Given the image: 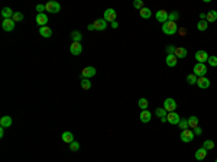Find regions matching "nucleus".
<instances>
[{"label": "nucleus", "mask_w": 217, "mask_h": 162, "mask_svg": "<svg viewBox=\"0 0 217 162\" xmlns=\"http://www.w3.org/2000/svg\"><path fill=\"white\" fill-rule=\"evenodd\" d=\"M177 30H178V26H177L175 22H165L162 25V32L165 33V35H174V33H177Z\"/></svg>", "instance_id": "f257e3e1"}, {"label": "nucleus", "mask_w": 217, "mask_h": 162, "mask_svg": "<svg viewBox=\"0 0 217 162\" xmlns=\"http://www.w3.org/2000/svg\"><path fill=\"white\" fill-rule=\"evenodd\" d=\"M45 7H46V12L49 13H58L61 10V4L58 2H54V0H49L45 3Z\"/></svg>", "instance_id": "f03ea898"}, {"label": "nucleus", "mask_w": 217, "mask_h": 162, "mask_svg": "<svg viewBox=\"0 0 217 162\" xmlns=\"http://www.w3.org/2000/svg\"><path fill=\"white\" fill-rule=\"evenodd\" d=\"M205 72H207V67H205V64L197 62L196 65H194V72H192V74L197 75L198 78H200V77H205Z\"/></svg>", "instance_id": "7ed1b4c3"}, {"label": "nucleus", "mask_w": 217, "mask_h": 162, "mask_svg": "<svg viewBox=\"0 0 217 162\" xmlns=\"http://www.w3.org/2000/svg\"><path fill=\"white\" fill-rule=\"evenodd\" d=\"M181 141L184 143H190V142L194 139V132L191 129H185V130H181Z\"/></svg>", "instance_id": "20e7f679"}, {"label": "nucleus", "mask_w": 217, "mask_h": 162, "mask_svg": "<svg viewBox=\"0 0 217 162\" xmlns=\"http://www.w3.org/2000/svg\"><path fill=\"white\" fill-rule=\"evenodd\" d=\"M103 19L108 23H113L116 22V10L114 9H106L104 10V15H103Z\"/></svg>", "instance_id": "39448f33"}, {"label": "nucleus", "mask_w": 217, "mask_h": 162, "mask_svg": "<svg viewBox=\"0 0 217 162\" xmlns=\"http://www.w3.org/2000/svg\"><path fill=\"white\" fill-rule=\"evenodd\" d=\"M96 72H97V70L94 68V67H85V68H83L81 70V77L83 78H91V77H94L96 75Z\"/></svg>", "instance_id": "423d86ee"}, {"label": "nucleus", "mask_w": 217, "mask_h": 162, "mask_svg": "<svg viewBox=\"0 0 217 162\" xmlns=\"http://www.w3.org/2000/svg\"><path fill=\"white\" fill-rule=\"evenodd\" d=\"M164 109H165L168 113L175 112V109H177V101H175L174 99H167L165 101H164Z\"/></svg>", "instance_id": "0eeeda50"}, {"label": "nucleus", "mask_w": 217, "mask_h": 162, "mask_svg": "<svg viewBox=\"0 0 217 162\" xmlns=\"http://www.w3.org/2000/svg\"><path fill=\"white\" fill-rule=\"evenodd\" d=\"M180 120H181V117L177 112H171V113H168L167 114V122L168 123H171V125H178Z\"/></svg>", "instance_id": "6e6552de"}, {"label": "nucleus", "mask_w": 217, "mask_h": 162, "mask_svg": "<svg viewBox=\"0 0 217 162\" xmlns=\"http://www.w3.org/2000/svg\"><path fill=\"white\" fill-rule=\"evenodd\" d=\"M15 25H16V22L13 21V19H3L2 28H3V30H6V32H12V30L15 29Z\"/></svg>", "instance_id": "1a4fd4ad"}, {"label": "nucleus", "mask_w": 217, "mask_h": 162, "mask_svg": "<svg viewBox=\"0 0 217 162\" xmlns=\"http://www.w3.org/2000/svg\"><path fill=\"white\" fill-rule=\"evenodd\" d=\"M210 58V55L205 52V51H197L196 52V59H197V62H200V64H205V61H209Z\"/></svg>", "instance_id": "9d476101"}, {"label": "nucleus", "mask_w": 217, "mask_h": 162, "mask_svg": "<svg viewBox=\"0 0 217 162\" xmlns=\"http://www.w3.org/2000/svg\"><path fill=\"white\" fill-rule=\"evenodd\" d=\"M168 15L169 13L167 12V10H158L156 12V15H155V17H156V21L159 22V23H165V22H168Z\"/></svg>", "instance_id": "9b49d317"}, {"label": "nucleus", "mask_w": 217, "mask_h": 162, "mask_svg": "<svg viewBox=\"0 0 217 162\" xmlns=\"http://www.w3.org/2000/svg\"><path fill=\"white\" fill-rule=\"evenodd\" d=\"M70 52H71L72 55H80L81 52H83V46H81V44H80V42H72L71 46H70Z\"/></svg>", "instance_id": "f8f14e48"}, {"label": "nucleus", "mask_w": 217, "mask_h": 162, "mask_svg": "<svg viewBox=\"0 0 217 162\" xmlns=\"http://www.w3.org/2000/svg\"><path fill=\"white\" fill-rule=\"evenodd\" d=\"M94 23V28H96V30H104L106 28H107V22L104 21V19H97V21L93 22Z\"/></svg>", "instance_id": "ddd939ff"}, {"label": "nucleus", "mask_w": 217, "mask_h": 162, "mask_svg": "<svg viewBox=\"0 0 217 162\" xmlns=\"http://www.w3.org/2000/svg\"><path fill=\"white\" fill-rule=\"evenodd\" d=\"M36 23L39 26H46V23H48V16H46L45 13H38L36 15Z\"/></svg>", "instance_id": "4468645a"}, {"label": "nucleus", "mask_w": 217, "mask_h": 162, "mask_svg": "<svg viewBox=\"0 0 217 162\" xmlns=\"http://www.w3.org/2000/svg\"><path fill=\"white\" fill-rule=\"evenodd\" d=\"M139 119H141L142 123H148V122H150V119H152V114H150L149 110H142L141 114H139Z\"/></svg>", "instance_id": "2eb2a0df"}, {"label": "nucleus", "mask_w": 217, "mask_h": 162, "mask_svg": "<svg viewBox=\"0 0 217 162\" xmlns=\"http://www.w3.org/2000/svg\"><path fill=\"white\" fill-rule=\"evenodd\" d=\"M197 86H198L200 88H203V90H204V88H209L210 87V80L207 78V77H200V78L197 80Z\"/></svg>", "instance_id": "dca6fc26"}, {"label": "nucleus", "mask_w": 217, "mask_h": 162, "mask_svg": "<svg viewBox=\"0 0 217 162\" xmlns=\"http://www.w3.org/2000/svg\"><path fill=\"white\" fill-rule=\"evenodd\" d=\"M194 156H196L197 161H203V159H205V156H207V149H205V148H200V149H197Z\"/></svg>", "instance_id": "f3484780"}, {"label": "nucleus", "mask_w": 217, "mask_h": 162, "mask_svg": "<svg viewBox=\"0 0 217 162\" xmlns=\"http://www.w3.org/2000/svg\"><path fill=\"white\" fill-rule=\"evenodd\" d=\"M187 49L185 48H182V46H177L175 48V52H174V55H175L177 58H185L187 57Z\"/></svg>", "instance_id": "a211bd4d"}, {"label": "nucleus", "mask_w": 217, "mask_h": 162, "mask_svg": "<svg viewBox=\"0 0 217 162\" xmlns=\"http://www.w3.org/2000/svg\"><path fill=\"white\" fill-rule=\"evenodd\" d=\"M12 123H13V120L10 116H3L0 119V126H2V127H10Z\"/></svg>", "instance_id": "6ab92c4d"}, {"label": "nucleus", "mask_w": 217, "mask_h": 162, "mask_svg": "<svg viewBox=\"0 0 217 162\" xmlns=\"http://www.w3.org/2000/svg\"><path fill=\"white\" fill-rule=\"evenodd\" d=\"M165 62H167L168 67H175L177 62H178V58H177L175 55H167V58H165Z\"/></svg>", "instance_id": "aec40b11"}, {"label": "nucleus", "mask_w": 217, "mask_h": 162, "mask_svg": "<svg viewBox=\"0 0 217 162\" xmlns=\"http://www.w3.org/2000/svg\"><path fill=\"white\" fill-rule=\"evenodd\" d=\"M13 15H15V12H13L10 7H3L2 9V16H3V19H12Z\"/></svg>", "instance_id": "412c9836"}, {"label": "nucleus", "mask_w": 217, "mask_h": 162, "mask_svg": "<svg viewBox=\"0 0 217 162\" xmlns=\"http://www.w3.org/2000/svg\"><path fill=\"white\" fill-rule=\"evenodd\" d=\"M39 33L44 38H51L52 36V29L48 28V26H42V28H39Z\"/></svg>", "instance_id": "4be33fe9"}, {"label": "nucleus", "mask_w": 217, "mask_h": 162, "mask_svg": "<svg viewBox=\"0 0 217 162\" xmlns=\"http://www.w3.org/2000/svg\"><path fill=\"white\" fill-rule=\"evenodd\" d=\"M62 141L65 142V143H68V145H70V143H72V142H74V135H72L71 132H64L62 133Z\"/></svg>", "instance_id": "5701e85b"}, {"label": "nucleus", "mask_w": 217, "mask_h": 162, "mask_svg": "<svg viewBox=\"0 0 217 162\" xmlns=\"http://www.w3.org/2000/svg\"><path fill=\"white\" fill-rule=\"evenodd\" d=\"M188 127H192V129L198 127V117L197 116L188 117Z\"/></svg>", "instance_id": "b1692460"}, {"label": "nucleus", "mask_w": 217, "mask_h": 162, "mask_svg": "<svg viewBox=\"0 0 217 162\" xmlns=\"http://www.w3.org/2000/svg\"><path fill=\"white\" fill-rule=\"evenodd\" d=\"M205 21L207 22H216L217 21V12L216 10H210V12H207V16H205Z\"/></svg>", "instance_id": "393cba45"}, {"label": "nucleus", "mask_w": 217, "mask_h": 162, "mask_svg": "<svg viewBox=\"0 0 217 162\" xmlns=\"http://www.w3.org/2000/svg\"><path fill=\"white\" fill-rule=\"evenodd\" d=\"M139 15H141V17H143V19H149V17L152 16V12H150L148 7H143V9H141Z\"/></svg>", "instance_id": "a878e982"}, {"label": "nucleus", "mask_w": 217, "mask_h": 162, "mask_svg": "<svg viewBox=\"0 0 217 162\" xmlns=\"http://www.w3.org/2000/svg\"><path fill=\"white\" fill-rule=\"evenodd\" d=\"M207 28H209V22L207 21H200L198 23H197V29L201 30V32L207 30Z\"/></svg>", "instance_id": "bb28decb"}, {"label": "nucleus", "mask_w": 217, "mask_h": 162, "mask_svg": "<svg viewBox=\"0 0 217 162\" xmlns=\"http://www.w3.org/2000/svg\"><path fill=\"white\" fill-rule=\"evenodd\" d=\"M155 114L159 117V119H162V117H167V114H168V112L165 110L164 107H158L156 110H155Z\"/></svg>", "instance_id": "cd10ccee"}, {"label": "nucleus", "mask_w": 217, "mask_h": 162, "mask_svg": "<svg viewBox=\"0 0 217 162\" xmlns=\"http://www.w3.org/2000/svg\"><path fill=\"white\" fill-rule=\"evenodd\" d=\"M81 88L83 90H90L91 88V81L88 78H83L81 80Z\"/></svg>", "instance_id": "c85d7f7f"}, {"label": "nucleus", "mask_w": 217, "mask_h": 162, "mask_svg": "<svg viewBox=\"0 0 217 162\" xmlns=\"http://www.w3.org/2000/svg\"><path fill=\"white\" fill-rule=\"evenodd\" d=\"M71 38H72V42H80V41H81V38H83V35H81L78 30H72V32H71Z\"/></svg>", "instance_id": "c756f323"}, {"label": "nucleus", "mask_w": 217, "mask_h": 162, "mask_svg": "<svg viewBox=\"0 0 217 162\" xmlns=\"http://www.w3.org/2000/svg\"><path fill=\"white\" fill-rule=\"evenodd\" d=\"M138 106L141 109H142V110H148V106H149V101H148V100L146 99H141L138 101Z\"/></svg>", "instance_id": "7c9ffc66"}, {"label": "nucleus", "mask_w": 217, "mask_h": 162, "mask_svg": "<svg viewBox=\"0 0 217 162\" xmlns=\"http://www.w3.org/2000/svg\"><path fill=\"white\" fill-rule=\"evenodd\" d=\"M197 80H198V77L194 74H190L187 75V83L190 84V86H194V84H197Z\"/></svg>", "instance_id": "2f4dec72"}, {"label": "nucleus", "mask_w": 217, "mask_h": 162, "mask_svg": "<svg viewBox=\"0 0 217 162\" xmlns=\"http://www.w3.org/2000/svg\"><path fill=\"white\" fill-rule=\"evenodd\" d=\"M178 19H180V13L178 12H171L168 15V21L169 22H177Z\"/></svg>", "instance_id": "473e14b6"}, {"label": "nucleus", "mask_w": 217, "mask_h": 162, "mask_svg": "<svg viewBox=\"0 0 217 162\" xmlns=\"http://www.w3.org/2000/svg\"><path fill=\"white\" fill-rule=\"evenodd\" d=\"M203 148H205L207 150L213 149V148H214V142L211 141V139H207V141H204V143H203Z\"/></svg>", "instance_id": "72a5a7b5"}, {"label": "nucleus", "mask_w": 217, "mask_h": 162, "mask_svg": "<svg viewBox=\"0 0 217 162\" xmlns=\"http://www.w3.org/2000/svg\"><path fill=\"white\" fill-rule=\"evenodd\" d=\"M12 19H13L15 22H16V23H17V22H22V21H23V13H21V12H15V15H13Z\"/></svg>", "instance_id": "f704fd0d"}, {"label": "nucleus", "mask_w": 217, "mask_h": 162, "mask_svg": "<svg viewBox=\"0 0 217 162\" xmlns=\"http://www.w3.org/2000/svg\"><path fill=\"white\" fill-rule=\"evenodd\" d=\"M178 126H180V129H181V130L188 129V119H181L180 123H178Z\"/></svg>", "instance_id": "c9c22d12"}, {"label": "nucleus", "mask_w": 217, "mask_h": 162, "mask_svg": "<svg viewBox=\"0 0 217 162\" xmlns=\"http://www.w3.org/2000/svg\"><path fill=\"white\" fill-rule=\"evenodd\" d=\"M207 62H209L210 67H217V57H216V55H211Z\"/></svg>", "instance_id": "e433bc0d"}, {"label": "nucleus", "mask_w": 217, "mask_h": 162, "mask_svg": "<svg viewBox=\"0 0 217 162\" xmlns=\"http://www.w3.org/2000/svg\"><path fill=\"white\" fill-rule=\"evenodd\" d=\"M78 149H80V143L77 141H74L72 143H70V150H72V152H77Z\"/></svg>", "instance_id": "4c0bfd02"}, {"label": "nucleus", "mask_w": 217, "mask_h": 162, "mask_svg": "<svg viewBox=\"0 0 217 162\" xmlns=\"http://www.w3.org/2000/svg\"><path fill=\"white\" fill-rule=\"evenodd\" d=\"M175 48H177V46H174V45H168L167 48H165V51H167L168 55H174V52H175Z\"/></svg>", "instance_id": "58836bf2"}, {"label": "nucleus", "mask_w": 217, "mask_h": 162, "mask_svg": "<svg viewBox=\"0 0 217 162\" xmlns=\"http://www.w3.org/2000/svg\"><path fill=\"white\" fill-rule=\"evenodd\" d=\"M133 7L139 9V10L143 9V2H142V0H135V2H133Z\"/></svg>", "instance_id": "ea45409f"}, {"label": "nucleus", "mask_w": 217, "mask_h": 162, "mask_svg": "<svg viewBox=\"0 0 217 162\" xmlns=\"http://www.w3.org/2000/svg\"><path fill=\"white\" fill-rule=\"evenodd\" d=\"M44 10H46L45 4H38V6H36V12L38 13H44Z\"/></svg>", "instance_id": "a19ab883"}, {"label": "nucleus", "mask_w": 217, "mask_h": 162, "mask_svg": "<svg viewBox=\"0 0 217 162\" xmlns=\"http://www.w3.org/2000/svg\"><path fill=\"white\" fill-rule=\"evenodd\" d=\"M201 133H203V130H201L200 127H196V129H194V135H197V136H200Z\"/></svg>", "instance_id": "79ce46f5"}, {"label": "nucleus", "mask_w": 217, "mask_h": 162, "mask_svg": "<svg viewBox=\"0 0 217 162\" xmlns=\"http://www.w3.org/2000/svg\"><path fill=\"white\" fill-rule=\"evenodd\" d=\"M87 29L88 30H96V28H94V23H90V25L87 26Z\"/></svg>", "instance_id": "37998d69"}, {"label": "nucleus", "mask_w": 217, "mask_h": 162, "mask_svg": "<svg viewBox=\"0 0 217 162\" xmlns=\"http://www.w3.org/2000/svg\"><path fill=\"white\" fill-rule=\"evenodd\" d=\"M110 25H112L113 29H117V28H119V23H117V22H113V23H110Z\"/></svg>", "instance_id": "c03bdc74"}, {"label": "nucleus", "mask_w": 217, "mask_h": 162, "mask_svg": "<svg viewBox=\"0 0 217 162\" xmlns=\"http://www.w3.org/2000/svg\"><path fill=\"white\" fill-rule=\"evenodd\" d=\"M205 16H207L205 13H200V21H205Z\"/></svg>", "instance_id": "a18cd8bd"}, {"label": "nucleus", "mask_w": 217, "mask_h": 162, "mask_svg": "<svg viewBox=\"0 0 217 162\" xmlns=\"http://www.w3.org/2000/svg\"><path fill=\"white\" fill-rule=\"evenodd\" d=\"M4 136V127H0V137Z\"/></svg>", "instance_id": "49530a36"}, {"label": "nucleus", "mask_w": 217, "mask_h": 162, "mask_svg": "<svg viewBox=\"0 0 217 162\" xmlns=\"http://www.w3.org/2000/svg\"><path fill=\"white\" fill-rule=\"evenodd\" d=\"M216 162H217V159H216Z\"/></svg>", "instance_id": "de8ad7c7"}]
</instances>
